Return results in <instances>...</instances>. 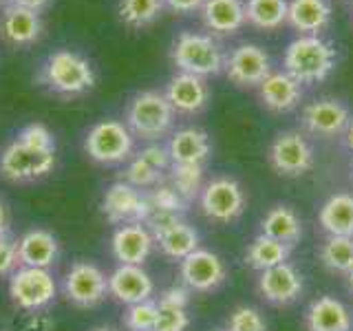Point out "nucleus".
<instances>
[{
  "label": "nucleus",
  "mask_w": 353,
  "mask_h": 331,
  "mask_svg": "<svg viewBox=\"0 0 353 331\" xmlns=\"http://www.w3.org/2000/svg\"><path fill=\"white\" fill-rule=\"evenodd\" d=\"M38 82L49 93L73 99L91 93L95 88L97 75L88 58L71 49H58L47 55L38 71Z\"/></svg>",
  "instance_id": "1"
},
{
  "label": "nucleus",
  "mask_w": 353,
  "mask_h": 331,
  "mask_svg": "<svg viewBox=\"0 0 353 331\" xmlns=\"http://www.w3.org/2000/svg\"><path fill=\"white\" fill-rule=\"evenodd\" d=\"M174 108L159 91H139L126 104L124 124L132 137L141 141H159L174 126Z\"/></svg>",
  "instance_id": "2"
},
{
  "label": "nucleus",
  "mask_w": 353,
  "mask_h": 331,
  "mask_svg": "<svg viewBox=\"0 0 353 331\" xmlns=\"http://www.w3.org/2000/svg\"><path fill=\"white\" fill-rule=\"evenodd\" d=\"M338 55L331 44L318 36H301L285 49V73H290L301 84L323 82L336 69Z\"/></svg>",
  "instance_id": "3"
},
{
  "label": "nucleus",
  "mask_w": 353,
  "mask_h": 331,
  "mask_svg": "<svg viewBox=\"0 0 353 331\" xmlns=\"http://www.w3.org/2000/svg\"><path fill=\"white\" fill-rule=\"evenodd\" d=\"M84 152L99 166H121L135 154V137L119 119H99L86 130Z\"/></svg>",
  "instance_id": "4"
},
{
  "label": "nucleus",
  "mask_w": 353,
  "mask_h": 331,
  "mask_svg": "<svg viewBox=\"0 0 353 331\" xmlns=\"http://www.w3.org/2000/svg\"><path fill=\"white\" fill-rule=\"evenodd\" d=\"M170 60L181 73H190L196 77H210L223 71L225 58L219 44L205 33L183 31L176 36L170 49Z\"/></svg>",
  "instance_id": "5"
},
{
  "label": "nucleus",
  "mask_w": 353,
  "mask_h": 331,
  "mask_svg": "<svg viewBox=\"0 0 353 331\" xmlns=\"http://www.w3.org/2000/svg\"><path fill=\"white\" fill-rule=\"evenodd\" d=\"M55 152L27 146L16 137L0 150V177L9 183H36L55 170Z\"/></svg>",
  "instance_id": "6"
},
{
  "label": "nucleus",
  "mask_w": 353,
  "mask_h": 331,
  "mask_svg": "<svg viewBox=\"0 0 353 331\" xmlns=\"http://www.w3.org/2000/svg\"><path fill=\"white\" fill-rule=\"evenodd\" d=\"M7 292L11 303H14L20 312L36 314L47 312L58 298V283H55L51 270L40 268H20L9 276Z\"/></svg>",
  "instance_id": "7"
},
{
  "label": "nucleus",
  "mask_w": 353,
  "mask_h": 331,
  "mask_svg": "<svg viewBox=\"0 0 353 331\" xmlns=\"http://www.w3.org/2000/svg\"><path fill=\"white\" fill-rule=\"evenodd\" d=\"M248 199L243 185L234 177H214L205 181L201 194H199V208L208 221L219 225H230L239 221L245 212Z\"/></svg>",
  "instance_id": "8"
},
{
  "label": "nucleus",
  "mask_w": 353,
  "mask_h": 331,
  "mask_svg": "<svg viewBox=\"0 0 353 331\" xmlns=\"http://www.w3.org/2000/svg\"><path fill=\"white\" fill-rule=\"evenodd\" d=\"M143 225L152 232L157 250L170 261L181 263L194 250L201 248V234H199L194 225L183 221V217L152 212Z\"/></svg>",
  "instance_id": "9"
},
{
  "label": "nucleus",
  "mask_w": 353,
  "mask_h": 331,
  "mask_svg": "<svg viewBox=\"0 0 353 331\" xmlns=\"http://www.w3.org/2000/svg\"><path fill=\"white\" fill-rule=\"evenodd\" d=\"M66 301L80 309H93L108 298V276L91 261H77L62 279Z\"/></svg>",
  "instance_id": "10"
},
{
  "label": "nucleus",
  "mask_w": 353,
  "mask_h": 331,
  "mask_svg": "<svg viewBox=\"0 0 353 331\" xmlns=\"http://www.w3.org/2000/svg\"><path fill=\"white\" fill-rule=\"evenodd\" d=\"M102 214L108 223L126 225V223H146L150 214V203L146 190H137L126 181L110 183L102 194Z\"/></svg>",
  "instance_id": "11"
},
{
  "label": "nucleus",
  "mask_w": 353,
  "mask_h": 331,
  "mask_svg": "<svg viewBox=\"0 0 353 331\" xmlns=\"http://www.w3.org/2000/svg\"><path fill=\"white\" fill-rule=\"evenodd\" d=\"M179 281L192 294L216 292L228 281V265L216 252L199 248L179 263Z\"/></svg>",
  "instance_id": "12"
},
{
  "label": "nucleus",
  "mask_w": 353,
  "mask_h": 331,
  "mask_svg": "<svg viewBox=\"0 0 353 331\" xmlns=\"http://www.w3.org/2000/svg\"><path fill=\"white\" fill-rule=\"evenodd\" d=\"M270 166L281 177H303L314 168V148L298 130H285L276 135L270 146Z\"/></svg>",
  "instance_id": "13"
},
{
  "label": "nucleus",
  "mask_w": 353,
  "mask_h": 331,
  "mask_svg": "<svg viewBox=\"0 0 353 331\" xmlns=\"http://www.w3.org/2000/svg\"><path fill=\"white\" fill-rule=\"evenodd\" d=\"M256 290L265 303L274 307L294 305L305 294V276L287 261L259 274Z\"/></svg>",
  "instance_id": "14"
},
{
  "label": "nucleus",
  "mask_w": 353,
  "mask_h": 331,
  "mask_svg": "<svg viewBox=\"0 0 353 331\" xmlns=\"http://www.w3.org/2000/svg\"><path fill=\"white\" fill-rule=\"evenodd\" d=\"M223 69L236 86H259L272 73V62L259 44H239L225 58Z\"/></svg>",
  "instance_id": "15"
},
{
  "label": "nucleus",
  "mask_w": 353,
  "mask_h": 331,
  "mask_svg": "<svg viewBox=\"0 0 353 331\" xmlns=\"http://www.w3.org/2000/svg\"><path fill=\"white\" fill-rule=\"evenodd\" d=\"M154 237L143 223L117 225L110 237V254L117 265H143L154 252Z\"/></svg>",
  "instance_id": "16"
},
{
  "label": "nucleus",
  "mask_w": 353,
  "mask_h": 331,
  "mask_svg": "<svg viewBox=\"0 0 353 331\" xmlns=\"http://www.w3.org/2000/svg\"><path fill=\"white\" fill-rule=\"evenodd\" d=\"M154 294L152 276L143 265H117L108 274V296L119 305H135L150 301Z\"/></svg>",
  "instance_id": "17"
},
{
  "label": "nucleus",
  "mask_w": 353,
  "mask_h": 331,
  "mask_svg": "<svg viewBox=\"0 0 353 331\" xmlns=\"http://www.w3.org/2000/svg\"><path fill=\"white\" fill-rule=\"evenodd\" d=\"M351 121L349 108L340 99L323 97L307 104L303 110V126L318 137H336L342 135Z\"/></svg>",
  "instance_id": "18"
},
{
  "label": "nucleus",
  "mask_w": 353,
  "mask_h": 331,
  "mask_svg": "<svg viewBox=\"0 0 353 331\" xmlns=\"http://www.w3.org/2000/svg\"><path fill=\"white\" fill-rule=\"evenodd\" d=\"M0 33L11 47H31L44 33V22L38 11L7 5L0 14Z\"/></svg>",
  "instance_id": "19"
},
{
  "label": "nucleus",
  "mask_w": 353,
  "mask_h": 331,
  "mask_svg": "<svg viewBox=\"0 0 353 331\" xmlns=\"http://www.w3.org/2000/svg\"><path fill=\"white\" fill-rule=\"evenodd\" d=\"M163 95L168 97L174 113L181 115H196L208 106L210 102V88L203 77H196L190 73H176L170 77Z\"/></svg>",
  "instance_id": "20"
},
{
  "label": "nucleus",
  "mask_w": 353,
  "mask_h": 331,
  "mask_svg": "<svg viewBox=\"0 0 353 331\" xmlns=\"http://www.w3.org/2000/svg\"><path fill=\"white\" fill-rule=\"evenodd\" d=\"M60 241L44 228H31L18 239V257L25 268L51 270L60 261Z\"/></svg>",
  "instance_id": "21"
},
{
  "label": "nucleus",
  "mask_w": 353,
  "mask_h": 331,
  "mask_svg": "<svg viewBox=\"0 0 353 331\" xmlns=\"http://www.w3.org/2000/svg\"><path fill=\"white\" fill-rule=\"evenodd\" d=\"M307 331H353L351 309L336 296H318L305 309Z\"/></svg>",
  "instance_id": "22"
},
{
  "label": "nucleus",
  "mask_w": 353,
  "mask_h": 331,
  "mask_svg": "<svg viewBox=\"0 0 353 331\" xmlns=\"http://www.w3.org/2000/svg\"><path fill=\"white\" fill-rule=\"evenodd\" d=\"M259 95L265 108L274 110V113H287V110L296 108L298 102H301L303 84L285 71H272L259 84Z\"/></svg>",
  "instance_id": "23"
},
{
  "label": "nucleus",
  "mask_w": 353,
  "mask_h": 331,
  "mask_svg": "<svg viewBox=\"0 0 353 331\" xmlns=\"http://www.w3.org/2000/svg\"><path fill=\"white\" fill-rule=\"evenodd\" d=\"M168 152L172 163H205L212 154V141L203 128L188 126L172 132Z\"/></svg>",
  "instance_id": "24"
},
{
  "label": "nucleus",
  "mask_w": 353,
  "mask_h": 331,
  "mask_svg": "<svg viewBox=\"0 0 353 331\" xmlns=\"http://www.w3.org/2000/svg\"><path fill=\"white\" fill-rule=\"evenodd\" d=\"M303 232H305L303 219L292 205L276 203L261 219V234L270 237L274 241H281L290 248H294L296 243L303 239Z\"/></svg>",
  "instance_id": "25"
},
{
  "label": "nucleus",
  "mask_w": 353,
  "mask_h": 331,
  "mask_svg": "<svg viewBox=\"0 0 353 331\" xmlns=\"http://www.w3.org/2000/svg\"><path fill=\"white\" fill-rule=\"evenodd\" d=\"M318 225L327 237H353V194H331L318 210Z\"/></svg>",
  "instance_id": "26"
},
{
  "label": "nucleus",
  "mask_w": 353,
  "mask_h": 331,
  "mask_svg": "<svg viewBox=\"0 0 353 331\" xmlns=\"http://www.w3.org/2000/svg\"><path fill=\"white\" fill-rule=\"evenodd\" d=\"M201 18L210 31L230 36L245 25V5L241 0H205Z\"/></svg>",
  "instance_id": "27"
},
{
  "label": "nucleus",
  "mask_w": 353,
  "mask_h": 331,
  "mask_svg": "<svg viewBox=\"0 0 353 331\" xmlns=\"http://www.w3.org/2000/svg\"><path fill=\"white\" fill-rule=\"evenodd\" d=\"M331 20V5L327 0H292L287 7V22L307 36H318Z\"/></svg>",
  "instance_id": "28"
},
{
  "label": "nucleus",
  "mask_w": 353,
  "mask_h": 331,
  "mask_svg": "<svg viewBox=\"0 0 353 331\" xmlns=\"http://www.w3.org/2000/svg\"><path fill=\"white\" fill-rule=\"evenodd\" d=\"M292 257V248L285 245L281 241H274L265 234H259L252 239V243L245 250V265H250L252 270L263 272V270H270L276 268V265L287 263Z\"/></svg>",
  "instance_id": "29"
},
{
  "label": "nucleus",
  "mask_w": 353,
  "mask_h": 331,
  "mask_svg": "<svg viewBox=\"0 0 353 331\" xmlns=\"http://www.w3.org/2000/svg\"><path fill=\"white\" fill-rule=\"evenodd\" d=\"M168 181L188 203L199 201L205 185V163H172L168 170Z\"/></svg>",
  "instance_id": "30"
},
{
  "label": "nucleus",
  "mask_w": 353,
  "mask_h": 331,
  "mask_svg": "<svg viewBox=\"0 0 353 331\" xmlns=\"http://www.w3.org/2000/svg\"><path fill=\"white\" fill-rule=\"evenodd\" d=\"M318 257L325 270L347 276L353 270V237H327Z\"/></svg>",
  "instance_id": "31"
},
{
  "label": "nucleus",
  "mask_w": 353,
  "mask_h": 331,
  "mask_svg": "<svg viewBox=\"0 0 353 331\" xmlns=\"http://www.w3.org/2000/svg\"><path fill=\"white\" fill-rule=\"evenodd\" d=\"M163 0H119V20L130 29H146L157 22L163 11Z\"/></svg>",
  "instance_id": "32"
},
{
  "label": "nucleus",
  "mask_w": 353,
  "mask_h": 331,
  "mask_svg": "<svg viewBox=\"0 0 353 331\" xmlns=\"http://www.w3.org/2000/svg\"><path fill=\"white\" fill-rule=\"evenodd\" d=\"M287 0H248L245 20L259 29H279L287 22Z\"/></svg>",
  "instance_id": "33"
},
{
  "label": "nucleus",
  "mask_w": 353,
  "mask_h": 331,
  "mask_svg": "<svg viewBox=\"0 0 353 331\" xmlns=\"http://www.w3.org/2000/svg\"><path fill=\"white\" fill-rule=\"evenodd\" d=\"M146 197H148V203H150V214L157 212V214L183 217L188 212V208H190V203H188L185 199L174 190L168 179H163L161 183L146 190Z\"/></svg>",
  "instance_id": "34"
},
{
  "label": "nucleus",
  "mask_w": 353,
  "mask_h": 331,
  "mask_svg": "<svg viewBox=\"0 0 353 331\" xmlns=\"http://www.w3.org/2000/svg\"><path fill=\"white\" fill-rule=\"evenodd\" d=\"M121 181L130 183L137 190H150L157 183L163 181V174L152 168V166L141 157V154H132V157L124 163V172H121Z\"/></svg>",
  "instance_id": "35"
},
{
  "label": "nucleus",
  "mask_w": 353,
  "mask_h": 331,
  "mask_svg": "<svg viewBox=\"0 0 353 331\" xmlns=\"http://www.w3.org/2000/svg\"><path fill=\"white\" fill-rule=\"evenodd\" d=\"M157 316H159V305L157 301L150 298V301L128 305L121 323H124L126 331H154Z\"/></svg>",
  "instance_id": "36"
},
{
  "label": "nucleus",
  "mask_w": 353,
  "mask_h": 331,
  "mask_svg": "<svg viewBox=\"0 0 353 331\" xmlns=\"http://www.w3.org/2000/svg\"><path fill=\"white\" fill-rule=\"evenodd\" d=\"M228 331H268V320L261 314V309L252 305H239L232 309L225 320Z\"/></svg>",
  "instance_id": "37"
},
{
  "label": "nucleus",
  "mask_w": 353,
  "mask_h": 331,
  "mask_svg": "<svg viewBox=\"0 0 353 331\" xmlns=\"http://www.w3.org/2000/svg\"><path fill=\"white\" fill-rule=\"evenodd\" d=\"M16 139L25 141L27 146H33V148H38V150L58 152V143H55L53 132L47 126H44V124H40V121H31V124L22 126L18 130Z\"/></svg>",
  "instance_id": "38"
},
{
  "label": "nucleus",
  "mask_w": 353,
  "mask_h": 331,
  "mask_svg": "<svg viewBox=\"0 0 353 331\" xmlns=\"http://www.w3.org/2000/svg\"><path fill=\"white\" fill-rule=\"evenodd\" d=\"M192 318L188 309H176V307H159L157 325L154 331H188Z\"/></svg>",
  "instance_id": "39"
},
{
  "label": "nucleus",
  "mask_w": 353,
  "mask_h": 331,
  "mask_svg": "<svg viewBox=\"0 0 353 331\" xmlns=\"http://www.w3.org/2000/svg\"><path fill=\"white\" fill-rule=\"evenodd\" d=\"M18 268H20L18 241H14L9 234L0 237V279H9Z\"/></svg>",
  "instance_id": "40"
},
{
  "label": "nucleus",
  "mask_w": 353,
  "mask_h": 331,
  "mask_svg": "<svg viewBox=\"0 0 353 331\" xmlns=\"http://www.w3.org/2000/svg\"><path fill=\"white\" fill-rule=\"evenodd\" d=\"M137 154H141L143 159H146L152 168H157L161 174H165L170 170V166H172V159H170V152H168V146H163V143L159 141H150L146 143Z\"/></svg>",
  "instance_id": "41"
},
{
  "label": "nucleus",
  "mask_w": 353,
  "mask_h": 331,
  "mask_svg": "<svg viewBox=\"0 0 353 331\" xmlns=\"http://www.w3.org/2000/svg\"><path fill=\"white\" fill-rule=\"evenodd\" d=\"M190 301H192V292L188 290L185 285H170L165 287V290L159 294V301L157 305L159 307H176V309H188L190 307Z\"/></svg>",
  "instance_id": "42"
},
{
  "label": "nucleus",
  "mask_w": 353,
  "mask_h": 331,
  "mask_svg": "<svg viewBox=\"0 0 353 331\" xmlns=\"http://www.w3.org/2000/svg\"><path fill=\"white\" fill-rule=\"evenodd\" d=\"M205 0H163V5L174 14H192V11L201 9Z\"/></svg>",
  "instance_id": "43"
},
{
  "label": "nucleus",
  "mask_w": 353,
  "mask_h": 331,
  "mask_svg": "<svg viewBox=\"0 0 353 331\" xmlns=\"http://www.w3.org/2000/svg\"><path fill=\"white\" fill-rule=\"evenodd\" d=\"M51 327H53L51 318L44 312L29 314V320H27V325H25L27 331H51Z\"/></svg>",
  "instance_id": "44"
},
{
  "label": "nucleus",
  "mask_w": 353,
  "mask_h": 331,
  "mask_svg": "<svg viewBox=\"0 0 353 331\" xmlns=\"http://www.w3.org/2000/svg\"><path fill=\"white\" fill-rule=\"evenodd\" d=\"M9 5H16V7L31 9V11H38V14H42V11L51 5V0H9Z\"/></svg>",
  "instance_id": "45"
},
{
  "label": "nucleus",
  "mask_w": 353,
  "mask_h": 331,
  "mask_svg": "<svg viewBox=\"0 0 353 331\" xmlns=\"http://www.w3.org/2000/svg\"><path fill=\"white\" fill-rule=\"evenodd\" d=\"M9 228H11V214H9V208L7 203L0 199V237L9 234Z\"/></svg>",
  "instance_id": "46"
},
{
  "label": "nucleus",
  "mask_w": 353,
  "mask_h": 331,
  "mask_svg": "<svg viewBox=\"0 0 353 331\" xmlns=\"http://www.w3.org/2000/svg\"><path fill=\"white\" fill-rule=\"evenodd\" d=\"M342 135H345V143H347V148L353 152V119L349 121V126L345 128V132H342Z\"/></svg>",
  "instance_id": "47"
},
{
  "label": "nucleus",
  "mask_w": 353,
  "mask_h": 331,
  "mask_svg": "<svg viewBox=\"0 0 353 331\" xmlns=\"http://www.w3.org/2000/svg\"><path fill=\"white\" fill-rule=\"evenodd\" d=\"M91 331H119L115 327H110V325H99V327H93Z\"/></svg>",
  "instance_id": "48"
},
{
  "label": "nucleus",
  "mask_w": 353,
  "mask_h": 331,
  "mask_svg": "<svg viewBox=\"0 0 353 331\" xmlns=\"http://www.w3.org/2000/svg\"><path fill=\"white\" fill-rule=\"evenodd\" d=\"M347 287H349V292H353V270L347 274Z\"/></svg>",
  "instance_id": "49"
},
{
  "label": "nucleus",
  "mask_w": 353,
  "mask_h": 331,
  "mask_svg": "<svg viewBox=\"0 0 353 331\" xmlns=\"http://www.w3.org/2000/svg\"><path fill=\"white\" fill-rule=\"evenodd\" d=\"M212 331H228L225 327H221V329H212Z\"/></svg>",
  "instance_id": "50"
},
{
  "label": "nucleus",
  "mask_w": 353,
  "mask_h": 331,
  "mask_svg": "<svg viewBox=\"0 0 353 331\" xmlns=\"http://www.w3.org/2000/svg\"><path fill=\"white\" fill-rule=\"evenodd\" d=\"M9 3V0H0V5H7Z\"/></svg>",
  "instance_id": "51"
},
{
  "label": "nucleus",
  "mask_w": 353,
  "mask_h": 331,
  "mask_svg": "<svg viewBox=\"0 0 353 331\" xmlns=\"http://www.w3.org/2000/svg\"><path fill=\"white\" fill-rule=\"evenodd\" d=\"M351 177H353V166H351Z\"/></svg>",
  "instance_id": "52"
}]
</instances>
